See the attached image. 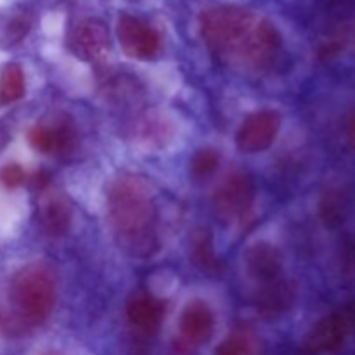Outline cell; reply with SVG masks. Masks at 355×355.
<instances>
[{
  "label": "cell",
  "mask_w": 355,
  "mask_h": 355,
  "mask_svg": "<svg viewBox=\"0 0 355 355\" xmlns=\"http://www.w3.org/2000/svg\"><path fill=\"white\" fill-rule=\"evenodd\" d=\"M28 142L42 155L64 153L75 142V128L66 118H54L51 123H37L28 130Z\"/></svg>",
  "instance_id": "10"
},
{
  "label": "cell",
  "mask_w": 355,
  "mask_h": 355,
  "mask_svg": "<svg viewBox=\"0 0 355 355\" xmlns=\"http://www.w3.org/2000/svg\"><path fill=\"white\" fill-rule=\"evenodd\" d=\"M166 314V304L146 291H135L127 302V318L135 329L155 333Z\"/></svg>",
  "instance_id": "12"
},
{
  "label": "cell",
  "mask_w": 355,
  "mask_h": 355,
  "mask_svg": "<svg viewBox=\"0 0 355 355\" xmlns=\"http://www.w3.org/2000/svg\"><path fill=\"white\" fill-rule=\"evenodd\" d=\"M255 201V182L245 172L231 173L215 189L214 205L224 218L245 217Z\"/></svg>",
  "instance_id": "7"
},
{
  "label": "cell",
  "mask_w": 355,
  "mask_h": 355,
  "mask_svg": "<svg viewBox=\"0 0 355 355\" xmlns=\"http://www.w3.org/2000/svg\"><path fill=\"white\" fill-rule=\"evenodd\" d=\"M321 218L328 227L335 229L345 222L347 210H349V201L345 193L340 187H329L324 191L321 198Z\"/></svg>",
  "instance_id": "16"
},
{
  "label": "cell",
  "mask_w": 355,
  "mask_h": 355,
  "mask_svg": "<svg viewBox=\"0 0 355 355\" xmlns=\"http://www.w3.org/2000/svg\"><path fill=\"white\" fill-rule=\"evenodd\" d=\"M200 31L214 55L243 68H270L276 62L283 37L269 19L234 6H211L200 16Z\"/></svg>",
  "instance_id": "1"
},
{
  "label": "cell",
  "mask_w": 355,
  "mask_h": 355,
  "mask_svg": "<svg viewBox=\"0 0 355 355\" xmlns=\"http://www.w3.org/2000/svg\"><path fill=\"white\" fill-rule=\"evenodd\" d=\"M343 315H345L347 322H349L350 331H355V302L347 305V309L343 311Z\"/></svg>",
  "instance_id": "23"
},
{
  "label": "cell",
  "mask_w": 355,
  "mask_h": 355,
  "mask_svg": "<svg viewBox=\"0 0 355 355\" xmlns=\"http://www.w3.org/2000/svg\"><path fill=\"white\" fill-rule=\"evenodd\" d=\"M246 272L260 284L279 279L283 270V255L274 245L267 241H259L250 246L245 253Z\"/></svg>",
  "instance_id": "11"
},
{
  "label": "cell",
  "mask_w": 355,
  "mask_h": 355,
  "mask_svg": "<svg viewBox=\"0 0 355 355\" xmlns=\"http://www.w3.org/2000/svg\"><path fill=\"white\" fill-rule=\"evenodd\" d=\"M215 329L214 312L203 300H191L184 307L179 319V349L180 354H193L205 343L210 342Z\"/></svg>",
  "instance_id": "4"
},
{
  "label": "cell",
  "mask_w": 355,
  "mask_h": 355,
  "mask_svg": "<svg viewBox=\"0 0 355 355\" xmlns=\"http://www.w3.org/2000/svg\"><path fill=\"white\" fill-rule=\"evenodd\" d=\"M347 135H349V141L352 144V148H355V113L350 116L349 125H347Z\"/></svg>",
  "instance_id": "24"
},
{
  "label": "cell",
  "mask_w": 355,
  "mask_h": 355,
  "mask_svg": "<svg viewBox=\"0 0 355 355\" xmlns=\"http://www.w3.org/2000/svg\"><path fill=\"white\" fill-rule=\"evenodd\" d=\"M297 291L288 281H270L262 284L255 295V307L263 318H279L286 314L295 304Z\"/></svg>",
  "instance_id": "13"
},
{
  "label": "cell",
  "mask_w": 355,
  "mask_h": 355,
  "mask_svg": "<svg viewBox=\"0 0 355 355\" xmlns=\"http://www.w3.org/2000/svg\"><path fill=\"white\" fill-rule=\"evenodd\" d=\"M40 355H64L62 352H58V350H47V352L40 354Z\"/></svg>",
  "instance_id": "25"
},
{
  "label": "cell",
  "mask_w": 355,
  "mask_h": 355,
  "mask_svg": "<svg viewBox=\"0 0 355 355\" xmlns=\"http://www.w3.org/2000/svg\"><path fill=\"white\" fill-rule=\"evenodd\" d=\"M49 184H51V175H49L47 172H38L37 175H35V179H33L35 189L45 191L49 187Z\"/></svg>",
  "instance_id": "22"
},
{
  "label": "cell",
  "mask_w": 355,
  "mask_h": 355,
  "mask_svg": "<svg viewBox=\"0 0 355 355\" xmlns=\"http://www.w3.org/2000/svg\"><path fill=\"white\" fill-rule=\"evenodd\" d=\"M26 92L24 85V73L19 64H7L0 75V103L12 104L19 101Z\"/></svg>",
  "instance_id": "17"
},
{
  "label": "cell",
  "mask_w": 355,
  "mask_h": 355,
  "mask_svg": "<svg viewBox=\"0 0 355 355\" xmlns=\"http://www.w3.org/2000/svg\"><path fill=\"white\" fill-rule=\"evenodd\" d=\"M24 180H26V173L17 163H9L0 168V184L6 189H17L19 186H23Z\"/></svg>",
  "instance_id": "20"
},
{
  "label": "cell",
  "mask_w": 355,
  "mask_h": 355,
  "mask_svg": "<svg viewBox=\"0 0 355 355\" xmlns=\"http://www.w3.org/2000/svg\"><path fill=\"white\" fill-rule=\"evenodd\" d=\"M106 200L107 217L120 250L135 259L155 255L159 248L155 231L156 205L148 184L123 173L110 184Z\"/></svg>",
  "instance_id": "2"
},
{
  "label": "cell",
  "mask_w": 355,
  "mask_h": 355,
  "mask_svg": "<svg viewBox=\"0 0 355 355\" xmlns=\"http://www.w3.org/2000/svg\"><path fill=\"white\" fill-rule=\"evenodd\" d=\"M191 259L194 266L207 274H218L222 270L220 260L215 255L214 238L210 229H198L191 238Z\"/></svg>",
  "instance_id": "15"
},
{
  "label": "cell",
  "mask_w": 355,
  "mask_h": 355,
  "mask_svg": "<svg viewBox=\"0 0 355 355\" xmlns=\"http://www.w3.org/2000/svg\"><path fill=\"white\" fill-rule=\"evenodd\" d=\"M281 128V116L274 110H262L250 114L236 134V144L243 153H262L276 141Z\"/></svg>",
  "instance_id": "8"
},
{
  "label": "cell",
  "mask_w": 355,
  "mask_h": 355,
  "mask_svg": "<svg viewBox=\"0 0 355 355\" xmlns=\"http://www.w3.org/2000/svg\"><path fill=\"white\" fill-rule=\"evenodd\" d=\"M28 28H30V21H28L24 16H19L9 24V35L14 38V40H19L23 35H26Z\"/></svg>",
  "instance_id": "21"
},
{
  "label": "cell",
  "mask_w": 355,
  "mask_h": 355,
  "mask_svg": "<svg viewBox=\"0 0 355 355\" xmlns=\"http://www.w3.org/2000/svg\"><path fill=\"white\" fill-rule=\"evenodd\" d=\"M58 284L52 270L44 263H30L14 276L10 284V300L23 324L30 328L42 326L55 307Z\"/></svg>",
  "instance_id": "3"
},
{
  "label": "cell",
  "mask_w": 355,
  "mask_h": 355,
  "mask_svg": "<svg viewBox=\"0 0 355 355\" xmlns=\"http://www.w3.org/2000/svg\"><path fill=\"white\" fill-rule=\"evenodd\" d=\"M116 35L125 54L139 61H149L156 58L162 47L158 31L149 23L130 14H121L118 17Z\"/></svg>",
  "instance_id": "5"
},
{
  "label": "cell",
  "mask_w": 355,
  "mask_h": 355,
  "mask_svg": "<svg viewBox=\"0 0 355 355\" xmlns=\"http://www.w3.org/2000/svg\"><path fill=\"white\" fill-rule=\"evenodd\" d=\"M218 165H220V153L211 148L200 149L191 159V173L196 179H208L217 172Z\"/></svg>",
  "instance_id": "19"
},
{
  "label": "cell",
  "mask_w": 355,
  "mask_h": 355,
  "mask_svg": "<svg viewBox=\"0 0 355 355\" xmlns=\"http://www.w3.org/2000/svg\"><path fill=\"white\" fill-rule=\"evenodd\" d=\"M69 49L87 62H101L111 51L110 30L99 19H83L69 35Z\"/></svg>",
  "instance_id": "9"
},
{
  "label": "cell",
  "mask_w": 355,
  "mask_h": 355,
  "mask_svg": "<svg viewBox=\"0 0 355 355\" xmlns=\"http://www.w3.org/2000/svg\"><path fill=\"white\" fill-rule=\"evenodd\" d=\"M42 225L49 236H64L71 225V207L59 193H51L42 205Z\"/></svg>",
  "instance_id": "14"
},
{
  "label": "cell",
  "mask_w": 355,
  "mask_h": 355,
  "mask_svg": "<svg viewBox=\"0 0 355 355\" xmlns=\"http://www.w3.org/2000/svg\"><path fill=\"white\" fill-rule=\"evenodd\" d=\"M215 355H259V342L248 329H238L222 340Z\"/></svg>",
  "instance_id": "18"
},
{
  "label": "cell",
  "mask_w": 355,
  "mask_h": 355,
  "mask_svg": "<svg viewBox=\"0 0 355 355\" xmlns=\"http://www.w3.org/2000/svg\"><path fill=\"white\" fill-rule=\"evenodd\" d=\"M349 322L343 312H331L319 319L302 342L304 355H331L340 352L349 338Z\"/></svg>",
  "instance_id": "6"
}]
</instances>
